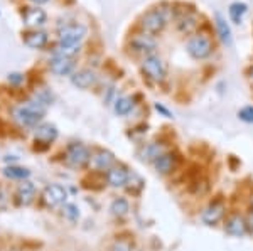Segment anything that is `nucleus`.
<instances>
[{
  "mask_svg": "<svg viewBox=\"0 0 253 251\" xmlns=\"http://www.w3.org/2000/svg\"><path fill=\"white\" fill-rule=\"evenodd\" d=\"M47 107L42 103H39L38 100H29L22 105H17L10 110L12 118H14L20 127H38L41 120L46 115Z\"/></svg>",
  "mask_w": 253,
  "mask_h": 251,
  "instance_id": "nucleus-1",
  "label": "nucleus"
},
{
  "mask_svg": "<svg viewBox=\"0 0 253 251\" xmlns=\"http://www.w3.org/2000/svg\"><path fill=\"white\" fill-rule=\"evenodd\" d=\"M170 19V10L164 9V7H156V9H150L149 12H145L140 17V29L145 34H159V32L164 31V27L167 26Z\"/></svg>",
  "mask_w": 253,
  "mask_h": 251,
  "instance_id": "nucleus-2",
  "label": "nucleus"
},
{
  "mask_svg": "<svg viewBox=\"0 0 253 251\" xmlns=\"http://www.w3.org/2000/svg\"><path fill=\"white\" fill-rule=\"evenodd\" d=\"M186 49L191 58L194 59H206L213 52V42L206 34H194L187 39Z\"/></svg>",
  "mask_w": 253,
  "mask_h": 251,
  "instance_id": "nucleus-3",
  "label": "nucleus"
},
{
  "mask_svg": "<svg viewBox=\"0 0 253 251\" xmlns=\"http://www.w3.org/2000/svg\"><path fill=\"white\" fill-rule=\"evenodd\" d=\"M88 36V27L81 22H68L58 29L59 42L81 44V40Z\"/></svg>",
  "mask_w": 253,
  "mask_h": 251,
  "instance_id": "nucleus-4",
  "label": "nucleus"
},
{
  "mask_svg": "<svg viewBox=\"0 0 253 251\" xmlns=\"http://www.w3.org/2000/svg\"><path fill=\"white\" fill-rule=\"evenodd\" d=\"M142 71L149 79L156 81V83H161L166 78V63L162 61L159 56L156 54H150L145 56L144 61H142Z\"/></svg>",
  "mask_w": 253,
  "mask_h": 251,
  "instance_id": "nucleus-5",
  "label": "nucleus"
},
{
  "mask_svg": "<svg viewBox=\"0 0 253 251\" xmlns=\"http://www.w3.org/2000/svg\"><path fill=\"white\" fill-rule=\"evenodd\" d=\"M130 49L145 58V56H150L156 52L157 40L154 36L145 34V32H138V34L132 36V39H130Z\"/></svg>",
  "mask_w": 253,
  "mask_h": 251,
  "instance_id": "nucleus-6",
  "label": "nucleus"
},
{
  "mask_svg": "<svg viewBox=\"0 0 253 251\" xmlns=\"http://www.w3.org/2000/svg\"><path fill=\"white\" fill-rule=\"evenodd\" d=\"M89 159H91V153H89L88 147L83 143H71L68 147L66 150V162L68 165H71V167H84V165L88 164Z\"/></svg>",
  "mask_w": 253,
  "mask_h": 251,
  "instance_id": "nucleus-7",
  "label": "nucleus"
},
{
  "mask_svg": "<svg viewBox=\"0 0 253 251\" xmlns=\"http://www.w3.org/2000/svg\"><path fill=\"white\" fill-rule=\"evenodd\" d=\"M66 197H68L66 189L59 184L47 185L42 192V201L46 202V206H49V208H56V206L64 204V202H66Z\"/></svg>",
  "mask_w": 253,
  "mask_h": 251,
  "instance_id": "nucleus-8",
  "label": "nucleus"
},
{
  "mask_svg": "<svg viewBox=\"0 0 253 251\" xmlns=\"http://www.w3.org/2000/svg\"><path fill=\"white\" fill-rule=\"evenodd\" d=\"M22 19H24V24H26L27 27H41L46 24L47 20V14L44 9H41V7H27L26 10H24L22 14Z\"/></svg>",
  "mask_w": 253,
  "mask_h": 251,
  "instance_id": "nucleus-9",
  "label": "nucleus"
},
{
  "mask_svg": "<svg viewBox=\"0 0 253 251\" xmlns=\"http://www.w3.org/2000/svg\"><path fill=\"white\" fill-rule=\"evenodd\" d=\"M71 83L76 88H80V90H88V88H91L96 83V72L93 70H88V68L75 71L71 74Z\"/></svg>",
  "mask_w": 253,
  "mask_h": 251,
  "instance_id": "nucleus-10",
  "label": "nucleus"
},
{
  "mask_svg": "<svg viewBox=\"0 0 253 251\" xmlns=\"http://www.w3.org/2000/svg\"><path fill=\"white\" fill-rule=\"evenodd\" d=\"M49 70L58 76H69L75 71V61L69 58H56V56H52V59L49 61Z\"/></svg>",
  "mask_w": 253,
  "mask_h": 251,
  "instance_id": "nucleus-11",
  "label": "nucleus"
},
{
  "mask_svg": "<svg viewBox=\"0 0 253 251\" xmlns=\"http://www.w3.org/2000/svg\"><path fill=\"white\" fill-rule=\"evenodd\" d=\"M128 179H130V174L122 165H115V167H112L107 172V180L112 187H125L128 184Z\"/></svg>",
  "mask_w": 253,
  "mask_h": 251,
  "instance_id": "nucleus-12",
  "label": "nucleus"
},
{
  "mask_svg": "<svg viewBox=\"0 0 253 251\" xmlns=\"http://www.w3.org/2000/svg\"><path fill=\"white\" fill-rule=\"evenodd\" d=\"M15 197H17V202L20 206H31L36 199V187L34 184L29 180H22V184L17 187V192H15Z\"/></svg>",
  "mask_w": 253,
  "mask_h": 251,
  "instance_id": "nucleus-13",
  "label": "nucleus"
},
{
  "mask_svg": "<svg viewBox=\"0 0 253 251\" xmlns=\"http://www.w3.org/2000/svg\"><path fill=\"white\" fill-rule=\"evenodd\" d=\"M34 139L42 143H51L58 139V128L51 123H39L34 128Z\"/></svg>",
  "mask_w": 253,
  "mask_h": 251,
  "instance_id": "nucleus-14",
  "label": "nucleus"
},
{
  "mask_svg": "<svg viewBox=\"0 0 253 251\" xmlns=\"http://www.w3.org/2000/svg\"><path fill=\"white\" fill-rule=\"evenodd\" d=\"M223 214H224L223 202H213V204H210L205 211H203L201 219H203V222H206L208 226H213L221 219Z\"/></svg>",
  "mask_w": 253,
  "mask_h": 251,
  "instance_id": "nucleus-15",
  "label": "nucleus"
},
{
  "mask_svg": "<svg viewBox=\"0 0 253 251\" xmlns=\"http://www.w3.org/2000/svg\"><path fill=\"white\" fill-rule=\"evenodd\" d=\"M224 231H226L230 236L240 238L247 233V221L243 219L242 216H231L230 219L224 224Z\"/></svg>",
  "mask_w": 253,
  "mask_h": 251,
  "instance_id": "nucleus-16",
  "label": "nucleus"
},
{
  "mask_svg": "<svg viewBox=\"0 0 253 251\" xmlns=\"http://www.w3.org/2000/svg\"><path fill=\"white\" fill-rule=\"evenodd\" d=\"M24 44L31 49H42L47 44V34L42 31H31L24 34Z\"/></svg>",
  "mask_w": 253,
  "mask_h": 251,
  "instance_id": "nucleus-17",
  "label": "nucleus"
},
{
  "mask_svg": "<svg viewBox=\"0 0 253 251\" xmlns=\"http://www.w3.org/2000/svg\"><path fill=\"white\" fill-rule=\"evenodd\" d=\"M81 52V44H71V42H59L52 51V56L56 58H69L75 59Z\"/></svg>",
  "mask_w": 253,
  "mask_h": 251,
  "instance_id": "nucleus-18",
  "label": "nucleus"
},
{
  "mask_svg": "<svg viewBox=\"0 0 253 251\" xmlns=\"http://www.w3.org/2000/svg\"><path fill=\"white\" fill-rule=\"evenodd\" d=\"M93 165L100 171H110L112 167H115V157L108 150H100L93 155Z\"/></svg>",
  "mask_w": 253,
  "mask_h": 251,
  "instance_id": "nucleus-19",
  "label": "nucleus"
},
{
  "mask_svg": "<svg viewBox=\"0 0 253 251\" xmlns=\"http://www.w3.org/2000/svg\"><path fill=\"white\" fill-rule=\"evenodd\" d=\"M175 167V157L172 153H162V155H159L156 160H154V169L162 174V176H166V174L172 172V169Z\"/></svg>",
  "mask_w": 253,
  "mask_h": 251,
  "instance_id": "nucleus-20",
  "label": "nucleus"
},
{
  "mask_svg": "<svg viewBox=\"0 0 253 251\" xmlns=\"http://www.w3.org/2000/svg\"><path fill=\"white\" fill-rule=\"evenodd\" d=\"M214 19H216V29H218L219 39H221L223 42L226 44V46H231V42H233V37H231V29H230V26H228V22L223 19L221 14H218V12L214 14Z\"/></svg>",
  "mask_w": 253,
  "mask_h": 251,
  "instance_id": "nucleus-21",
  "label": "nucleus"
},
{
  "mask_svg": "<svg viewBox=\"0 0 253 251\" xmlns=\"http://www.w3.org/2000/svg\"><path fill=\"white\" fill-rule=\"evenodd\" d=\"M198 27V17L194 14H184L177 19V29L182 34H191Z\"/></svg>",
  "mask_w": 253,
  "mask_h": 251,
  "instance_id": "nucleus-22",
  "label": "nucleus"
},
{
  "mask_svg": "<svg viewBox=\"0 0 253 251\" xmlns=\"http://www.w3.org/2000/svg\"><path fill=\"white\" fill-rule=\"evenodd\" d=\"M3 176L7 179H14V180H27V177L31 176V171L24 167H17V165H10V167L3 169Z\"/></svg>",
  "mask_w": 253,
  "mask_h": 251,
  "instance_id": "nucleus-23",
  "label": "nucleus"
},
{
  "mask_svg": "<svg viewBox=\"0 0 253 251\" xmlns=\"http://www.w3.org/2000/svg\"><path fill=\"white\" fill-rule=\"evenodd\" d=\"M132 108H133V101L132 98H128V96H120V98L115 100V105H113V110L120 116L128 115V113L132 111Z\"/></svg>",
  "mask_w": 253,
  "mask_h": 251,
  "instance_id": "nucleus-24",
  "label": "nucleus"
},
{
  "mask_svg": "<svg viewBox=\"0 0 253 251\" xmlns=\"http://www.w3.org/2000/svg\"><path fill=\"white\" fill-rule=\"evenodd\" d=\"M110 211H112L113 216H117V217L126 216L128 211H130L128 201H126L125 197H118V199H115V201L112 202V206H110Z\"/></svg>",
  "mask_w": 253,
  "mask_h": 251,
  "instance_id": "nucleus-25",
  "label": "nucleus"
},
{
  "mask_svg": "<svg viewBox=\"0 0 253 251\" xmlns=\"http://www.w3.org/2000/svg\"><path fill=\"white\" fill-rule=\"evenodd\" d=\"M228 12H230V19L233 20L235 24H240L243 20V15L247 14V3H243V2L231 3Z\"/></svg>",
  "mask_w": 253,
  "mask_h": 251,
  "instance_id": "nucleus-26",
  "label": "nucleus"
},
{
  "mask_svg": "<svg viewBox=\"0 0 253 251\" xmlns=\"http://www.w3.org/2000/svg\"><path fill=\"white\" fill-rule=\"evenodd\" d=\"M162 153H164V150H162V147L159 143H149L144 150V159L154 162L159 155H162Z\"/></svg>",
  "mask_w": 253,
  "mask_h": 251,
  "instance_id": "nucleus-27",
  "label": "nucleus"
},
{
  "mask_svg": "<svg viewBox=\"0 0 253 251\" xmlns=\"http://www.w3.org/2000/svg\"><path fill=\"white\" fill-rule=\"evenodd\" d=\"M34 100H38L39 103L46 105V107H49V105L52 103V93L47 90V88H42V90H38L34 93Z\"/></svg>",
  "mask_w": 253,
  "mask_h": 251,
  "instance_id": "nucleus-28",
  "label": "nucleus"
},
{
  "mask_svg": "<svg viewBox=\"0 0 253 251\" xmlns=\"http://www.w3.org/2000/svg\"><path fill=\"white\" fill-rule=\"evenodd\" d=\"M63 214L68 217V219H71V221H76L80 217V211H78V208H76L75 204H64Z\"/></svg>",
  "mask_w": 253,
  "mask_h": 251,
  "instance_id": "nucleus-29",
  "label": "nucleus"
},
{
  "mask_svg": "<svg viewBox=\"0 0 253 251\" xmlns=\"http://www.w3.org/2000/svg\"><path fill=\"white\" fill-rule=\"evenodd\" d=\"M240 120L247 121V123H253V107H245L238 111Z\"/></svg>",
  "mask_w": 253,
  "mask_h": 251,
  "instance_id": "nucleus-30",
  "label": "nucleus"
},
{
  "mask_svg": "<svg viewBox=\"0 0 253 251\" xmlns=\"http://www.w3.org/2000/svg\"><path fill=\"white\" fill-rule=\"evenodd\" d=\"M22 81H24V76L20 74V72H12V74H9V83L14 84V86H19Z\"/></svg>",
  "mask_w": 253,
  "mask_h": 251,
  "instance_id": "nucleus-31",
  "label": "nucleus"
},
{
  "mask_svg": "<svg viewBox=\"0 0 253 251\" xmlns=\"http://www.w3.org/2000/svg\"><path fill=\"white\" fill-rule=\"evenodd\" d=\"M156 110H157V111H161L162 115L166 116V118H172V113H170L169 110H167L166 107H162L161 103H156Z\"/></svg>",
  "mask_w": 253,
  "mask_h": 251,
  "instance_id": "nucleus-32",
  "label": "nucleus"
},
{
  "mask_svg": "<svg viewBox=\"0 0 253 251\" xmlns=\"http://www.w3.org/2000/svg\"><path fill=\"white\" fill-rule=\"evenodd\" d=\"M29 2L36 3V5H41V3H46V2H49V0H29Z\"/></svg>",
  "mask_w": 253,
  "mask_h": 251,
  "instance_id": "nucleus-33",
  "label": "nucleus"
},
{
  "mask_svg": "<svg viewBox=\"0 0 253 251\" xmlns=\"http://www.w3.org/2000/svg\"><path fill=\"white\" fill-rule=\"evenodd\" d=\"M248 74H250V78L253 79V66L250 68V71H248Z\"/></svg>",
  "mask_w": 253,
  "mask_h": 251,
  "instance_id": "nucleus-34",
  "label": "nucleus"
}]
</instances>
